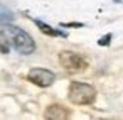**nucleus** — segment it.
<instances>
[{"instance_id":"3","label":"nucleus","mask_w":123,"mask_h":120,"mask_svg":"<svg viewBox=\"0 0 123 120\" xmlns=\"http://www.w3.org/2000/svg\"><path fill=\"white\" fill-rule=\"evenodd\" d=\"M59 63L62 64V68H66L71 73H79L88 68V61L81 54L73 53V51H62L59 54Z\"/></svg>"},{"instance_id":"2","label":"nucleus","mask_w":123,"mask_h":120,"mask_svg":"<svg viewBox=\"0 0 123 120\" xmlns=\"http://www.w3.org/2000/svg\"><path fill=\"white\" fill-rule=\"evenodd\" d=\"M68 98H69V101L74 103V105H89V103H93L94 98H96V90H94L93 85L73 81V83L69 85Z\"/></svg>"},{"instance_id":"5","label":"nucleus","mask_w":123,"mask_h":120,"mask_svg":"<svg viewBox=\"0 0 123 120\" xmlns=\"http://www.w3.org/2000/svg\"><path fill=\"white\" fill-rule=\"evenodd\" d=\"M69 115H71L69 110H66L62 105H51V107H47V110L44 113L46 118H52V120H62V118H68Z\"/></svg>"},{"instance_id":"8","label":"nucleus","mask_w":123,"mask_h":120,"mask_svg":"<svg viewBox=\"0 0 123 120\" xmlns=\"http://www.w3.org/2000/svg\"><path fill=\"white\" fill-rule=\"evenodd\" d=\"M10 51V39L5 31L0 32V54H9Z\"/></svg>"},{"instance_id":"7","label":"nucleus","mask_w":123,"mask_h":120,"mask_svg":"<svg viewBox=\"0 0 123 120\" xmlns=\"http://www.w3.org/2000/svg\"><path fill=\"white\" fill-rule=\"evenodd\" d=\"M34 22H36V26H37L44 34H47V36H62V37H66V34H64V32L56 31V29H52L51 26H47V24H44V22H41V20H36V19H34Z\"/></svg>"},{"instance_id":"1","label":"nucleus","mask_w":123,"mask_h":120,"mask_svg":"<svg viewBox=\"0 0 123 120\" xmlns=\"http://www.w3.org/2000/svg\"><path fill=\"white\" fill-rule=\"evenodd\" d=\"M5 32H7V36H9L12 46H14L20 54H32V53L36 51L34 39H32L25 31H22L20 27L12 26V24H7Z\"/></svg>"},{"instance_id":"9","label":"nucleus","mask_w":123,"mask_h":120,"mask_svg":"<svg viewBox=\"0 0 123 120\" xmlns=\"http://www.w3.org/2000/svg\"><path fill=\"white\" fill-rule=\"evenodd\" d=\"M110 39H111V34L101 37V39H99V46H106V44H110Z\"/></svg>"},{"instance_id":"4","label":"nucleus","mask_w":123,"mask_h":120,"mask_svg":"<svg viewBox=\"0 0 123 120\" xmlns=\"http://www.w3.org/2000/svg\"><path fill=\"white\" fill-rule=\"evenodd\" d=\"M27 80L37 86H51L54 81H56V74L49 69H44V68H32L27 74Z\"/></svg>"},{"instance_id":"6","label":"nucleus","mask_w":123,"mask_h":120,"mask_svg":"<svg viewBox=\"0 0 123 120\" xmlns=\"http://www.w3.org/2000/svg\"><path fill=\"white\" fill-rule=\"evenodd\" d=\"M14 19H15V15L12 14V10H9L5 5L0 4V24H4V26L12 24V22H14Z\"/></svg>"}]
</instances>
